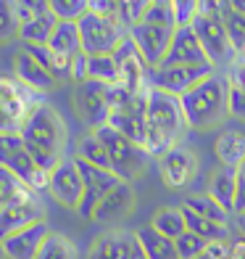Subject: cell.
Returning <instances> with one entry per match:
<instances>
[{
    "mask_svg": "<svg viewBox=\"0 0 245 259\" xmlns=\"http://www.w3.org/2000/svg\"><path fill=\"white\" fill-rule=\"evenodd\" d=\"M21 140H24L27 151L32 154V159L40 164V169L53 172L58 164L64 161V151H66V127L64 119L58 116L55 109L40 103L34 109L24 124H21Z\"/></svg>",
    "mask_w": 245,
    "mask_h": 259,
    "instance_id": "obj_1",
    "label": "cell"
},
{
    "mask_svg": "<svg viewBox=\"0 0 245 259\" xmlns=\"http://www.w3.org/2000/svg\"><path fill=\"white\" fill-rule=\"evenodd\" d=\"M145 151L150 156H163L177 146L188 119L177 96L148 88V116H145Z\"/></svg>",
    "mask_w": 245,
    "mask_h": 259,
    "instance_id": "obj_2",
    "label": "cell"
},
{
    "mask_svg": "<svg viewBox=\"0 0 245 259\" xmlns=\"http://www.w3.org/2000/svg\"><path fill=\"white\" fill-rule=\"evenodd\" d=\"M227 93H229L227 77H219V74H211L208 79L198 82L193 90L185 93L179 103H182L185 119H188V127L206 130V127H214L216 122L224 119L229 114Z\"/></svg>",
    "mask_w": 245,
    "mask_h": 259,
    "instance_id": "obj_3",
    "label": "cell"
},
{
    "mask_svg": "<svg viewBox=\"0 0 245 259\" xmlns=\"http://www.w3.org/2000/svg\"><path fill=\"white\" fill-rule=\"evenodd\" d=\"M95 135L100 138V143L106 146L108 159H111V172L119 180L132 183L135 178H140V175L145 172L150 154L140 143H135V140H130L121 133H116V130L108 127V124L95 130Z\"/></svg>",
    "mask_w": 245,
    "mask_h": 259,
    "instance_id": "obj_4",
    "label": "cell"
},
{
    "mask_svg": "<svg viewBox=\"0 0 245 259\" xmlns=\"http://www.w3.org/2000/svg\"><path fill=\"white\" fill-rule=\"evenodd\" d=\"M193 29L214 66L235 58V51H232V42L224 29V19H221V3H211V0L201 3V14L193 21Z\"/></svg>",
    "mask_w": 245,
    "mask_h": 259,
    "instance_id": "obj_5",
    "label": "cell"
},
{
    "mask_svg": "<svg viewBox=\"0 0 245 259\" xmlns=\"http://www.w3.org/2000/svg\"><path fill=\"white\" fill-rule=\"evenodd\" d=\"M0 167L14 172L34 193L48 188V172L40 169V164L32 159L21 135H0Z\"/></svg>",
    "mask_w": 245,
    "mask_h": 259,
    "instance_id": "obj_6",
    "label": "cell"
},
{
    "mask_svg": "<svg viewBox=\"0 0 245 259\" xmlns=\"http://www.w3.org/2000/svg\"><path fill=\"white\" fill-rule=\"evenodd\" d=\"M79 37H82V53L85 56H111L119 48V42L127 37V32L119 27L116 19L87 11L79 19Z\"/></svg>",
    "mask_w": 245,
    "mask_h": 259,
    "instance_id": "obj_7",
    "label": "cell"
},
{
    "mask_svg": "<svg viewBox=\"0 0 245 259\" xmlns=\"http://www.w3.org/2000/svg\"><path fill=\"white\" fill-rule=\"evenodd\" d=\"M74 109L79 119L85 122L92 133L108 124L111 116V88L95 79H82L74 88Z\"/></svg>",
    "mask_w": 245,
    "mask_h": 259,
    "instance_id": "obj_8",
    "label": "cell"
},
{
    "mask_svg": "<svg viewBox=\"0 0 245 259\" xmlns=\"http://www.w3.org/2000/svg\"><path fill=\"white\" fill-rule=\"evenodd\" d=\"M211 74H216L214 64H203V66H156L148 72V85L163 90L169 96L182 98L188 90H193L198 82L208 79Z\"/></svg>",
    "mask_w": 245,
    "mask_h": 259,
    "instance_id": "obj_9",
    "label": "cell"
},
{
    "mask_svg": "<svg viewBox=\"0 0 245 259\" xmlns=\"http://www.w3.org/2000/svg\"><path fill=\"white\" fill-rule=\"evenodd\" d=\"M42 220H45V209L40 204L37 193L24 188L8 206L0 209V243H3L8 235H14L19 230L34 225V222H42Z\"/></svg>",
    "mask_w": 245,
    "mask_h": 259,
    "instance_id": "obj_10",
    "label": "cell"
},
{
    "mask_svg": "<svg viewBox=\"0 0 245 259\" xmlns=\"http://www.w3.org/2000/svg\"><path fill=\"white\" fill-rule=\"evenodd\" d=\"M74 159H77V156H74ZM77 167H79V175H82V183H85V196H82V204H79L77 211H79L82 217H90V220H92V211H95V206H98L119 183H124V180H119L111 169L92 167V164L79 161V159H77Z\"/></svg>",
    "mask_w": 245,
    "mask_h": 259,
    "instance_id": "obj_11",
    "label": "cell"
},
{
    "mask_svg": "<svg viewBox=\"0 0 245 259\" xmlns=\"http://www.w3.org/2000/svg\"><path fill=\"white\" fill-rule=\"evenodd\" d=\"M48 191L61 206L79 209L82 196H85V183L77 167V159H64L58 167L48 175Z\"/></svg>",
    "mask_w": 245,
    "mask_h": 259,
    "instance_id": "obj_12",
    "label": "cell"
},
{
    "mask_svg": "<svg viewBox=\"0 0 245 259\" xmlns=\"http://www.w3.org/2000/svg\"><path fill=\"white\" fill-rule=\"evenodd\" d=\"M130 37L135 42V48L140 51L143 61L148 64V69H156L161 66V61L166 58L169 48H171V40H174V29L166 27H156V24H137Z\"/></svg>",
    "mask_w": 245,
    "mask_h": 259,
    "instance_id": "obj_13",
    "label": "cell"
},
{
    "mask_svg": "<svg viewBox=\"0 0 245 259\" xmlns=\"http://www.w3.org/2000/svg\"><path fill=\"white\" fill-rule=\"evenodd\" d=\"M203 64H211V61H208L195 29L193 27L174 29L171 48H169L166 58L161 61V66H203Z\"/></svg>",
    "mask_w": 245,
    "mask_h": 259,
    "instance_id": "obj_14",
    "label": "cell"
},
{
    "mask_svg": "<svg viewBox=\"0 0 245 259\" xmlns=\"http://www.w3.org/2000/svg\"><path fill=\"white\" fill-rule=\"evenodd\" d=\"M158 167H161V178L166 183V188L177 191V188H185L198 175V159L188 148L174 146L171 151H166V154L161 156Z\"/></svg>",
    "mask_w": 245,
    "mask_h": 259,
    "instance_id": "obj_15",
    "label": "cell"
},
{
    "mask_svg": "<svg viewBox=\"0 0 245 259\" xmlns=\"http://www.w3.org/2000/svg\"><path fill=\"white\" fill-rule=\"evenodd\" d=\"M132 209H135V188H132V183H119L95 206L92 220L100 222V225H116V222H121L124 217H130Z\"/></svg>",
    "mask_w": 245,
    "mask_h": 259,
    "instance_id": "obj_16",
    "label": "cell"
},
{
    "mask_svg": "<svg viewBox=\"0 0 245 259\" xmlns=\"http://www.w3.org/2000/svg\"><path fill=\"white\" fill-rule=\"evenodd\" d=\"M50 235V228L48 222H34V225L19 230L14 235H8V238L3 241V251L8 259H34L37 256V251L42 249L45 238Z\"/></svg>",
    "mask_w": 245,
    "mask_h": 259,
    "instance_id": "obj_17",
    "label": "cell"
},
{
    "mask_svg": "<svg viewBox=\"0 0 245 259\" xmlns=\"http://www.w3.org/2000/svg\"><path fill=\"white\" fill-rule=\"evenodd\" d=\"M14 72H16L19 85H24L29 90H50L55 85V77L45 66H40L37 61H34L27 51H21L14 58Z\"/></svg>",
    "mask_w": 245,
    "mask_h": 259,
    "instance_id": "obj_18",
    "label": "cell"
},
{
    "mask_svg": "<svg viewBox=\"0 0 245 259\" xmlns=\"http://www.w3.org/2000/svg\"><path fill=\"white\" fill-rule=\"evenodd\" d=\"M132 243H135V235L119 233V230H108V233L98 235V238L90 243L87 259H127L130 256Z\"/></svg>",
    "mask_w": 245,
    "mask_h": 259,
    "instance_id": "obj_19",
    "label": "cell"
},
{
    "mask_svg": "<svg viewBox=\"0 0 245 259\" xmlns=\"http://www.w3.org/2000/svg\"><path fill=\"white\" fill-rule=\"evenodd\" d=\"M208 196H211L221 209L235 211V198H237V169H229V167L214 169V172H211V180H208Z\"/></svg>",
    "mask_w": 245,
    "mask_h": 259,
    "instance_id": "obj_20",
    "label": "cell"
},
{
    "mask_svg": "<svg viewBox=\"0 0 245 259\" xmlns=\"http://www.w3.org/2000/svg\"><path fill=\"white\" fill-rule=\"evenodd\" d=\"M37 106L40 103H32L29 96L21 90L19 82L8 79V77H0V109H6L11 116H16L19 122H24Z\"/></svg>",
    "mask_w": 245,
    "mask_h": 259,
    "instance_id": "obj_21",
    "label": "cell"
},
{
    "mask_svg": "<svg viewBox=\"0 0 245 259\" xmlns=\"http://www.w3.org/2000/svg\"><path fill=\"white\" fill-rule=\"evenodd\" d=\"M214 154H216L221 167L240 169L245 164V135L237 133V130H224V133H219L216 143H214Z\"/></svg>",
    "mask_w": 245,
    "mask_h": 259,
    "instance_id": "obj_22",
    "label": "cell"
},
{
    "mask_svg": "<svg viewBox=\"0 0 245 259\" xmlns=\"http://www.w3.org/2000/svg\"><path fill=\"white\" fill-rule=\"evenodd\" d=\"M137 243L143 246V251L148 254V259H179L177 249H174V241L161 235L153 225H145L135 233Z\"/></svg>",
    "mask_w": 245,
    "mask_h": 259,
    "instance_id": "obj_23",
    "label": "cell"
},
{
    "mask_svg": "<svg viewBox=\"0 0 245 259\" xmlns=\"http://www.w3.org/2000/svg\"><path fill=\"white\" fill-rule=\"evenodd\" d=\"M48 48L55 51L58 56H66V58H74L77 53H82L79 24H74V21H58V27H55L53 37L48 42Z\"/></svg>",
    "mask_w": 245,
    "mask_h": 259,
    "instance_id": "obj_24",
    "label": "cell"
},
{
    "mask_svg": "<svg viewBox=\"0 0 245 259\" xmlns=\"http://www.w3.org/2000/svg\"><path fill=\"white\" fill-rule=\"evenodd\" d=\"M150 225L171 241H177L182 233H188V220H185L182 206H161L150 220Z\"/></svg>",
    "mask_w": 245,
    "mask_h": 259,
    "instance_id": "obj_25",
    "label": "cell"
},
{
    "mask_svg": "<svg viewBox=\"0 0 245 259\" xmlns=\"http://www.w3.org/2000/svg\"><path fill=\"white\" fill-rule=\"evenodd\" d=\"M55 27H58V19L53 16V11H48V14H42L34 21H29V24L21 27L19 37L24 40V45H48Z\"/></svg>",
    "mask_w": 245,
    "mask_h": 259,
    "instance_id": "obj_26",
    "label": "cell"
},
{
    "mask_svg": "<svg viewBox=\"0 0 245 259\" xmlns=\"http://www.w3.org/2000/svg\"><path fill=\"white\" fill-rule=\"evenodd\" d=\"M85 79H95V82H103V85L113 88L121 82V69L113 56H87V77Z\"/></svg>",
    "mask_w": 245,
    "mask_h": 259,
    "instance_id": "obj_27",
    "label": "cell"
},
{
    "mask_svg": "<svg viewBox=\"0 0 245 259\" xmlns=\"http://www.w3.org/2000/svg\"><path fill=\"white\" fill-rule=\"evenodd\" d=\"M221 19H224L227 37L232 42V51L242 53L245 51V14L235 8V3H221Z\"/></svg>",
    "mask_w": 245,
    "mask_h": 259,
    "instance_id": "obj_28",
    "label": "cell"
},
{
    "mask_svg": "<svg viewBox=\"0 0 245 259\" xmlns=\"http://www.w3.org/2000/svg\"><path fill=\"white\" fill-rule=\"evenodd\" d=\"M185 211V220H188V230L195 233L198 238H203L206 243H216V241H227L229 238V230L227 225H219L214 220H206V217H198L193 211L182 209Z\"/></svg>",
    "mask_w": 245,
    "mask_h": 259,
    "instance_id": "obj_29",
    "label": "cell"
},
{
    "mask_svg": "<svg viewBox=\"0 0 245 259\" xmlns=\"http://www.w3.org/2000/svg\"><path fill=\"white\" fill-rule=\"evenodd\" d=\"M77 159L92 164V167H100V169H111L108 151H106V146L100 143V138H98L95 133L85 135V138L77 143Z\"/></svg>",
    "mask_w": 245,
    "mask_h": 259,
    "instance_id": "obj_30",
    "label": "cell"
},
{
    "mask_svg": "<svg viewBox=\"0 0 245 259\" xmlns=\"http://www.w3.org/2000/svg\"><path fill=\"white\" fill-rule=\"evenodd\" d=\"M182 209L193 211V214H198V217L214 220V222H219V225H227V220H229V211L221 209L208 193L206 196H188L182 201Z\"/></svg>",
    "mask_w": 245,
    "mask_h": 259,
    "instance_id": "obj_31",
    "label": "cell"
},
{
    "mask_svg": "<svg viewBox=\"0 0 245 259\" xmlns=\"http://www.w3.org/2000/svg\"><path fill=\"white\" fill-rule=\"evenodd\" d=\"M34 259H77V246L61 233H50Z\"/></svg>",
    "mask_w": 245,
    "mask_h": 259,
    "instance_id": "obj_32",
    "label": "cell"
},
{
    "mask_svg": "<svg viewBox=\"0 0 245 259\" xmlns=\"http://www.w3.org/2000/svg\"><path fill=\"white\" fill-rule=\"evenodd\" d=\"M143 21L145 24H156V27H166V29H177V21H174V3L171 0H150Z\"/></svg>",
    "mask_w": 245,
    "mask_h": 259,
    "instance_id": "obj_33",
    "label": "cell"
},
{
    "mask_svg": "<svg viewBox=\"0 0 245 259\" xmlns=\"http://www.w3.org/2000/svg\"><path fill=\"white\" fill-rule=\"evenodd\" d=\"M50 11L58 21H74V24H79V19L90 11V3L87 0H53Z\"/></svg>",
    "mask_w": 245,
    "mask_h": 259,
    "instance_id": "obj_34",
    "label": "cell"
},
{
    "mask_svg": "<svg viewBox=\"0 0 245 259\" xmlns=\"http://www.w3.org/2000/svg\"><path fill=\"white\" fill-rule=\"evenodd\" d=\"M48 11H50V3H42V0H19V3H14V14L19 19V27L29 24V21L48 14Z\"/></svg>",
    "mask_w": 245,
    "mask_h": 259,
    "instance_id": "obj_35",
    "label": "cell"
},
{
    "mask_svg": "<svg viewBox=\"0 0 245 259\" xmlns=\"http://www.w3.org/2000/svg\"><path fill=\"white\" fill-rule=\"evenodd\" d=\"M206 246H208V243H206L203 238H198V235L190 233V230L182 233L179 238L174 241V249H177V256H179V259H195L198 254L206 251Z\"/></svg>",
    "mask_w": 245,
    "mask_h": 259,
    "instance_id": "obj_36",
    "label": "cell"
},
{
    "mask_svg": "<svg viewBox=\"0 0 245 259\" xmlns=\"http://www.w3.org/2000/svg\"><path fill=\"white\" fill-rule=\"evenodd\" d=\"M24 188H27V185L21 183L14 172H8V169L0 167V209L8 206L21 191H24Z\"/></svg>",
    "mask_w": 245,
    "mask_h": 259,
    "instance_id": "obj_37",
    "label": "cell"
},
{
    "mask_svg": "<svg viewBox=\"0 0 245 259\" xmlns=\"http://www.w3.org/2000/svg\"><path fill=\"white\" fill-rule=\"evenodd\" d=\"M201 14V3L198 0H174V21L179 27H193V21Z\"/></svg>",
    "mask_w": 245,
    "mask_h": 259,
    "instance_id": "obj_38",
    "label": "cell"
},
{
    "mask_svg": "<svg viewBox=\"0 0 245 259\" xmlns=\"http://www.w3.org/2000/svg\"><path fill=\"white\" fill-rule=\"evenodd\" d=\"M19 19L14 14V3H0V40H11L19 34Z\"/></svg>",
    "mask_w": 245,
    "mask_h": 259,
    "instance_id": "obj_39",
    "label": "cell"
},
{
    "mask_svg": "<svg viewBox=\"0 0 245 259\" xmlns=\"http://www.w3.org/2000/svg\"><path fill=\"white\" fill-rule=\"evenodd\" d=\"M227 85L245 93V51L237 53L229 61V66H227Z\"/></svg>",
    "mask_w": 245,
    "mask_h": 259,
    "instance_id": "obj_40",
    "label": "cell"
},
{
    "mask_svg": "<svg viewBox=\"0 0 245 259\" xmlns=\"http://www.w3.org/2000/svg\"><path fill=\"white\" fill-rule=\"evenodd\" d=\"M227 111L229 116H235L237 122H245V93L237 88H229L227 93Z\"/></svg>",
    "mask_w": 245,
    "mask_h": 259,
    "instance_id": "obj_41",
    "label": "cell"
},
{
    "mask_svg": "<svg viewBox=\"0 0 245 259\" xmlns=\"http://www.w3.org/2000/svg\"><path fill=\"white\" fill-rule=\"evenodd\" d=\"M21 124L16 116H11L6 109H0V135H19L21 133Z\"/></svg>",
    "mask_w": 245,
    "mask_h": 259,
    "instance_id": "obj_42",
    "label": "cell"
},
{
    "mask_svg": "<svg viewBox=\"0 0 245 259\" xmlns=\"http://www.w3.org/2000/svg\"><path fill=\"white\" fill-rule=\"evenodd\" d=\"M245 209V164L237 169V198H235V211Z\"/></svg>",
    "mask_w": 245,
    "mask_h": 259,
    "instance_id": "obj_43",
    "label": "cell"
},
{
    "mask_svg": "<svg viewBox=\"0 0 245 259\" xmlns=\"http://www.w3.org/2000/svg\"><path fill=\"white\" fill-rule=\"evenodd\" d=\"M232 249H235V259H245V238L242 235L232 238Z\"/></svg>",
    "mask_w": 245,
    "mask_h": 259,
    "instance_id": "obj_44",
    "label": "cell"
},
{
    "mask_svg": "<svg viewBox=\"0 0 245 259\" xmlns=\"http://www.w3.org/2000/svg\"><path fill=\"white\" fill-rule=\"evenodd\" d=\"M127 259H148V254L143 251V246L137 243V238H135V243H132V249H130V256Z\"/></svg>",
    "mask_w": 245,
    "mask_h": 259,
    "instance_id": "obj_45",
    "label": "cell"
},
{
    "mask_svg": "<svg viewBox=\"0 0 245 259\" xmlns=\"http://www.w3.org/2000/svg\"><path fill=\"white\" fill-rule=\"evenodd\" d=\"M235 214H237V217H235V222H237V233L245 238V209H242V211H235Z\"/></svg>",
    "mask_w": 245,
    "mask_h": 259,
    "instance_id": "obj_46",
    "label": "cell"
},
{
    "mask_svg": "<svg viewBox=\"0 0 245 259\" xmlns=\"http://www.w3.org/2000/svg\"><path fill=\"white\" fill-rule=\"evenodd\" d=\"M235 8H237V11H242V14H245V0H240V3H235Z\"/></svg>",
    "mask_w": 245,
    "mask_h": 259,
    "instance_id": "obj_47",
    "label": "cell"
},
{
    "mask_svg": "<svg viewBox=\"0 0 245 259\" xmlns=\"http://www.w3.org/2000/svg\"><path fill=\"white\" fill-rule=\"evenodd\" d=\"M195 259H211V256H208V251H203V254H198Z\"/></svg>",
    "mask_w": 245,
    "mask_h": 259,
    "instance_id": "obj_48",
    "label": "cell"
},
{
    "mask_svg": "<svg viewBox=\"0 0 245 259\" xmlns=\"http://www.w3.org/2000/svg\"><path fill=\"white\" fill-rule=\"evenodd\" d=\"M0 259H8V256H6V251H3V243H0Z\"/></svg>",
    "mask_w": 245,
    "mask_h": 259,
    "instance_id": "obj_49",
    "label": "cell"
}]
</instances>
